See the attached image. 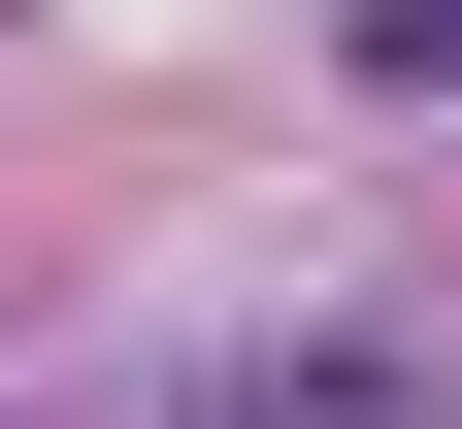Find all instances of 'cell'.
<instances>
[{
  "label": "cell",
  "mask_w": 462,
  "mask_h": 429,
  "mask_svg": "<svg viewBox=\"0 0 462 429\" xmlns=\"http://www.w3.org/2000/svg\"><path fill=\"white\" fill-rule=\"evenodd\" d=\"M165 429H462V331L430 297H264V331L165 363Z\"/></svg>",
  "instance_id": "cell-1"
},
{
  "label": "cell",
  "mask_w": 462,
  "mask_h": 429,
  "mask_svg": "<svg viewBox=\"0 0 462 429\" xmlns=\"http://www.w3.org/2000/svg\"><path fill=\"white\" fill-rule=\"evenodd\" d=\"M330 67L364 99H462V0H330Z\"/></svg>",
  "instance_id": "cell-2"
}]
</instances>
